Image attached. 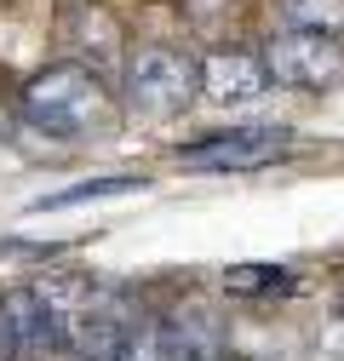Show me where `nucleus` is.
I'll use <instances>...</instances> for the list:
<instances>
[{"label": "nucleus", "mask_w": 344, "mask_h": 361, "mask_svg": "<svg viewBox=\"0 0 344 361\" xmlns=\"http://www.w3.org/2000/svg\"><path fill=\"white\" fill-rule=\"evenodd\" d=\"M18 115L29 132H40V138H58V144H98L115 132V92L109 80L98 69L86 63H52L40 69L23 98H18Z\"/></svg>", "instance_id": "f257e3e1"}, {"label": "nucleus", "mask_w": 344, "mask_h": 361, "mask_svg": "<svg viewBox=\"0 0 344 361\" xmlns=\"http://www.w3.org/2000/svg\"><path fill=\"white\" fill-rule=\"evenodd\" d=\"M121 92H126V109L138 121H172L195 104L201 69L178 47H138L121 69Z\"/></svg>", "instance_id": "f03ea898"}, {"label": "nucleus", "mask_w": 344, "mask_h": 361, "mask_svg": "<svg viewBox=\"0 0 344 361\" xmlns=\"http://www.w3.org/2000/svg\"><path fill=\"white\" fill-rule=\"evenodd\" d=\"M264 75L276 86H293V92H327V86L344 80V47H338V35H327L316 23H293V29L270 35Z\"/></svg>", "instance_id": "7ed1b4c3"}, {"label": "nucleus", "mask_w": 344, "mask_h": 361, "mask_svg": "<svg viewBox=\"0 0 344 361\" xmlns=\"http://www.w3.org/2000/svg\"><path fill=\"white\" fill-rule=\"evenodd\" d=\"M287 149H293L287 126H230V132H207L195 144H178V161L201 172H247V166L281 161Z\"/></svg>", "instance_id": "20e7f679"}, {"label": "nucleus", "mask_w": 344, "mask_h": 361, "mask_svg": "<svg viewBox=\"0 0 344 361\" xmlns=\"http://www.w3.org/2000/svg\"><path fill=\"white\" fill-rule=\"evenodd\" d=\"M195 69H201V98L219 109H241V104H258L270 92L264 58L235 52V47H212L207 58H195Z\"/></svg>", "instance_id": "39448f33"}, {"label": "nucleus", "mask_w": 344, "mask_h": 361, "mask_svg": "<svg viewBox=\"0 0 344 361\" xmlns=\"http://www.w3.org/2000/svg\"><path fill=\"white\" fill-rule=\"evenodd\" d=\"M0 322H6V361H47L52 350H63V333L35 287L0 293Z\"/></svg>", "instance_id": "423d86ee"}, {"label": "nucleus", "mask_w": 344, "mask_h": 361, "mask_svg": "<svg viewBox=\"0 0 344 361\" xmlns=\"http://www.w3.org/2000/svg\"><path fill=\"white\" fill-rule=\"evenodd\" d=\"M155 338H161L166 361H224L230 355V333L219 322V310H207V304H184L178 315H166Z\"/></svg>", "instance_id": "0eeeda50"}, {"label": "nucleus", "mask_w": 344, "mask_h": 361, "mask_svg": "<svg viewBox=\"0 0 344 361\" xmlns=\"http://www.w3.org/2000/svg\"><path fill=\"white\" fill-rule=\"evenodd\" d=\"M63 47L80 52L75 63H86V69L104 75L115 63V52H121V23L98 6V0H75V6L63 12Z\"/></svg>", "instance_id": "6e6552de"}, {"label": "nucleus", "mask_w": 344, "mask_h": 361, "mask_svg": "<svg viewBox=\"0 0 344 361\" xmlns=\"http://www.w3.org/2000/svg\"><path fill=\"white\" fill-rule=\"evenodd\" d=\"M133 190H144V178H133V172H115V178H86V184H69V190H52V195L29 201V212H63V207H80V201L133 195Z\"/></svg>", "instance_id": "1a4fd4ad"}, {"label": "nucleus", "mask_w": 344, "mask_h": 361, "mask_svg": "<svg viewBox=\"0 0 344 361\" xmlns=\"http://www.w3.org/2000/svg\"><path fill=\"white\" fill-rule=\"evenodd\" d=\"M224 293L230 298H276V293H293V269L287 264H230L224 269Z\"/></svg>", "instance_id": "9d476101"}, {"label": "nucleus", "mask_w": 344, "mask_h": 361, "mask_svg": "<svg viewBox=\"0 0 344 361\" xmlns=\"http://www.w3.org/2000/svg\"><path fill=\"white\" fill-rule=\"evenodd\" d=\"M6 144H12V115L0 109V149H6Z\"/></svg>", "instance_id": "9b49d317"}, {"label": "nucleus", "mask_w": 344, "mask_h": 361, "mask_svg": "<svg viewBox=\"0 0 344 361\" xmlns=\"http://www.w3.org/2000/svg\"><path fill=\"white\" fill-rule=\"evenodd\" d=\"M338 304H344V293H338Z\"/></svg>", "instance_id": "f8f14e48"}]
</instances>
